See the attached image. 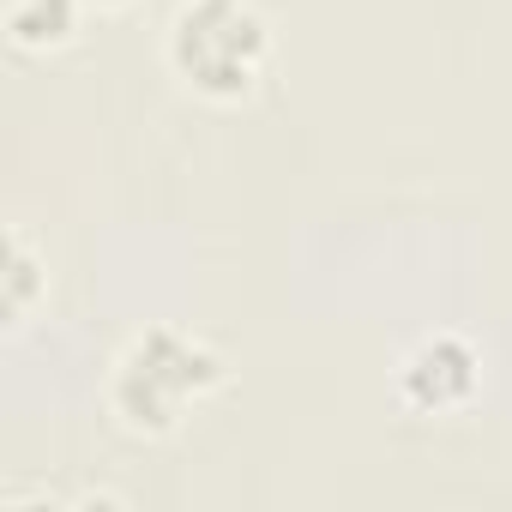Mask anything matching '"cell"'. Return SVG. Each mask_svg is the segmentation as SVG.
<instances>
[{
	"label": "cell",
	"instance_id": "cell-1",
	"mask_svg": "<svg viewBox=\"0 0 512 512\" xmlns=\"http://www.w3.org/2000/svg\"><path fill=\"white\" fill-rule=\"evenodd\" d=\"M223 380H229V362L205 338H193L181 326H151L109 368V416L139 440H163Z\"/></svg>",
	"mask_w": 512,
	"mask_h": 512
},
{
	"label": "cell",
	"instance_id": "cell-2",
	"mask_svg": "<svg viewBox=\"0 0 512 512\" xmlns=\"http://www.w3.org/2000/svg\"><path fill=\"white\" fill-rule=\"evenodd\" d=\"M169 73L205 103H241L272 61V25L253 0H181L163 31Z\"/></svg>",
	"mask_w": 512,
	"mask_h": 512
},
{
	"label": "cell",
	"instance_id": "cell-3",
	"mask_svg": "<svg viewBox=\"0 0 512 512\" xmlns=\"http://www.w3.org/2000/svg\"><path fill=\"white\" fill-rule=\"evenodd\" d=\"M482 392V356L458 332H428L398 362V398L416 416H452Z\"/></svg>",
	"mask_w": 512,
	"mask_h": 512
},
{
	"label": "cell",
	"instance_id": "cell-4",
	"mask_svg": "<svg viewBox=\"0 0 512 512\" xmlns=\"http://www.w3.org/2000/svg\"><path fill=\"white\" fill-rule=\"evenodd\" d=\"M79 7H85V0H13V7H7V37H13V49L43 55V49L73 43Z\"/></svg>",
	"mask_w": 512,
	"mask_h": 512
},
{
	"label": "cell",
	"instance_id": "cell-5",
	"mask_svg": "<svg viewBox=\"0 0 512 512\" xmlns=\"http://www.w3.org/2000/svg\"><path fill=\"white\" fill-rule=\"evenodd\" d=\"M37 290H43V260L31 253V241L13 229V235H7V278H0V308H7V320H13V326L31 314Z\"/></svg>",
	"mask_w": 512,
	"mask_h": 512
},
{
	"label": "cell",
	"instance_id": "cell-6",
	"mask_svg": "<svg viewBox=\"0 0 512 512\" xmlns=\"http://www.w3.org/2000/svg\"><path fill=\"white\" fill-rule=\"evenodd\" d=\"M97 7H127V0H97Z\"/></svg>",
	"mask_w": 512,
	"mask_h": 512
}]
</instances>
